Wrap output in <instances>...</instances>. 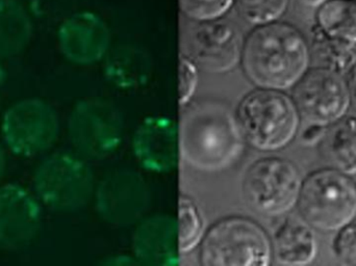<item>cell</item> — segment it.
I'll return each instance as SVG.
<instances>
[{
    "mask_svg": "<svg viewBox=\"0 0 356 266\" xmlns=\"http://www.w3.org/2000/svg\"><path fill=\"white\" fill-rule=\"evenodd\" d=\"M33 35L31 14L19 0H0V60L16 58Z\"/></svg>",
    "mask_w": 356,
    "mask_h": 266,
    "instance_id": "2e32d148",
    "label": "cell"
},
{
    "mask_svg": "<svg viewBox=\"0 0 356 266\" xmlns=\"http://www.w3.org/2000/svg\"><path fill=\"white\" fill-rule=\"evenodd\" d=\"M6 152H4L3 148L0 144V179L3 176L4 172H6Z\"/></svg>",
    "mask_w": 356,
    "mask_h": 266,
    "instance_id": "484cf974",
    "label": "cell"
},
{
    "mask_svg": "<svg viewBox=\"0 0 356 266\" xmlns=\"http://www.w3.org/2000/svg\"><path fill=\"white\" fill-rule=\"evenodd\" d=\"M311 54L319 66L326 67L346 75L356 62V45L328 37L313 24L311 29Z\"/></svg>",
    "mask_w": 356,
    "mask_h": 266,
    "instance_id": "ac0fdd59",
    "label": "cell"
},
{
    "mask_svg": "<svg viewBox=\"0 0 356 266\" xmlns=\"http://www.w3.org/2000/svg\"><path fill=\"white\" fill-rule=\"evenodd\" d=\"M311 47L300 29L276 22L254 27L243 47V70L259 89L291 90L311 67Z\"/></svg>",
    "mask_w": 356,
    "mask_h": 266,
    "instance_id": "6da1fadb",
    "label": "cell"
},
{
    "mask_svg": "<svg viewBox=\"0 0 356 266\" xmlns=\"http://www.w3.org/2000/svg\"><path fill=\"white\" fill-rule=\"evenodd\" d=\"M236 120L245 142L259 152L284 150L294 142L301 124L291 96L259 88L243 98Z\"/></svg>",
    "mask_w": 356,
    "mask_h": 266,
    "instance_id": "3957f363",
    "label": "cell"
},
{
    "mask_svg": "<svg viewBox=\"0 0 356 266\" xmlns=\"http://www.w3.org/2000/svg\"><path fill=\"white\" fill-rule=\"evenodd\" d=\"M234 0H179L180 12L195 22H207L223 18Z\"/></svg>",
    "mask_w": 356,
    "mask_h": 266,
    "instance_id": "44dd1931",
    "label": "cell"
},
{
    "mask_svg": "<svg viewBox=\"0 0 356 266\" xmlns=\"http://www.w3.org/2000/svg\"><path fill=\"white\" fill-rule=\"evenodd\" d=\"M290 0H234L241 18L252 25L269 24L280 21L288 8Z\"/></svg>",
    "mask_w": 356,
    "mask_h": 266,
    "instance_id": "ffe728a7",
    "label": "cell"
},
{
    "mask_svg": "<svg viewBox=\"0 0 356 266\" xmlns=\"http://www.w3.org/2000/svg\"><path fill=\"white\" fill-rule=\"evenodd\" d=\"M63 56L77 65H90L102 58L108 46V29L92 13H77L67 18L58 31Z\"/></svg>",
    "mask_w": 356,
    "mask_h": 266,
    "instance_id": "7c38bea8",
    "label": "cell"
},
{
    "mask_svg": "<svg viewBox=\"0 0 356 266\" xmlns=\"http://www.w3.org/2000/svg\"><path fill=\"white\" fill-rule=\"evenodd\" d=\"M198 83V67L188 56L181 54L179 60V102L182 108L192 102Z\"/></svg>",
    "mask_w": 356,
    "mask_h": 266,
    "instance_id": "603a6c76",
    "label": "cell"
},
{
    "mask_svg": "<svg viewBox=\"0 0 356 266\" xmlns=\"http://www.w3.org/2000/svg\"><path fill=\"white\" fill-rule=\"evenodd\" d=\"M347 87H348L349 95H350L351 106L356 110V62L349 69L345 75Z\"/></svg>",
    "mask_w": 356,
    "mask_h": 266,
    "instance_id": "d4e9b609",
    "label": "cell"
},
{
    "mask_svg": "<svg viewBox=\"0 0 356 266\" xmlns=\"http://www.w3.org/2000/svg\"><path fill=\"white\" fill-rule=\"evenodd\" d=\"M1 133L14 154L35 156L54 146L60 133V121L54 108L45 100L25 98L6 110Z\"/></svg>",
    "mask_w": 356,
    "mask_h": 266,
    "instance_id": "ba28073f",
    "label": "cell"
},
{
    "mask_svg": "<svg viewBox=\"0 0 356 266\" xmlns=\"http://www.w3.org/2000/svg\"><path fill=\"white\" fill-rule=\"evenodd\" d=\"M178 249L181 254H188L202 242L204 219L196 203L188 197H180Z\"/></svg>",
    "mask_w": 356,
    "mask_h": 266,
    "instance_id": "d6986e66",
    "label": "cell"
},
{
    "mask_svg": "<svg viewBox=\"0 0 356 266\" xmlns=\"http://www.w3.org/2000/svg\"><path fill=\"white\" fill-rule=\"evenodd\" d=\"M272 259L271 238L247 217L217 222L201 242L200 260L204 266H268Z\"/></svg>",
    "mask_w": 356,
    "mask_h": 266,
    "instance_id": "5b68a950",
    "label": "cell"
},
{
    "mask_svg": "<svg viewBox=\"0 0 356 266\" xmlns=\"http://www.w3.org/2000/svg\"><path fill=\"white\" fill-rule=\"evenodd\" d=\"M42 210L37 199L17 184L0 185V250L17 251L39 233Z\"/></svg>",
    "mask_w": 356,
    "mask_h": 266,
    "instance_id": "8fae6325",
    "label": "cell"
},
{
    "mask_svg": "<svg viewBox=\"0 0 356 266\" xmlns=\"http://www.w3.org/2000/svg\"><path fill=\"white\" fill-rule=\"evenodd\" d=\"M296 207L315 231L337 233L356 219V183L332 167L316 169L303 179Z\"/></svg>",
    "mask_w": 356,
    "mask_h": 266,
    "instance_id": "277c9868",
    "label": "cell"
},
{
    "mask_svg": "<svg viewBox=\"0 0 356 266\" xmlns=\"http://www.w3.org/2000/svg\"><path fill=\"white\" fill-rule=\"evenodd\" d=\"M244 42L238 27L227 19L197 22L188 35V58L207 74H226L242 62Z\"/></svg>",
    "mask_w": 356,
    "mask_h": 266,
    "instance_id": "30bf717a",
    "label": "cell"
},
{
    "mask_svg": "<svg viewBox=\"0 0 356 266\" xmlns=\"http://www.w3.org/2000/svg\"><path fill=\"white\" fill-rule=\"evenodd\" d=\"M303 178L297 165L282 157L253 163L243 179L245 202L265 217H286L296 208Z\"/></svg>",
    "mask_w": 356,
    "mask_h": 266,
    "instance_id": "8992f818",
    "label": "cell"
},
{
    "mask_svg": "<svg viewBox=\"0 0 356 266\" xmlns=\"http://www.w3.org/2000/svg\"><path fill=\"white\" fill-rule=\"evenodd\" d=\"M324 127L311 126L307 125V128L305 133L301 134V142H305L307 146L318 144L321 140L324 133Z\"/></svg>",
    "mask_w": 356,
    "mask_h": 266,
    "instance_id": "cb8c5ba5",
    "label": "cell"
},
{
    "mask_svg": "<svg viewBox=\"0 0 356 266\" xmlns=\"http://www.w3.org/2000/svg\"><path fill=\"white\" fill-rule=\"evenodd\" d=\"M332 249L341 265L356 266V219L337 232Z\"/></svg>",
    "mask_w": 356,
    "mask_h": 266,
    "instance_id": "7402d4cb",
    "label": "cell"
},
{
    "mask_svg": "<svg viewBox=\"0 0 356 266\" xmlns=\"http://www.w3.org/2000/svg\"><path fill=\"white\" fill-rule=\"evenodd\" d=\"M69 136L79 152L98 156L108 150V108L104 102L87 100L75 106L69 119Z\"/></svg>",
    "mask_w": 356,
    "mask_h": 266,
    "instance_id": "4fadbf2b",
    "label": "cell"
},
{
    "mask_svg": "<svg viewBox=\"0 0 356 266\" xmlns=\"http://www.w3.org/2000/svg\"><path fill=\"white\" fill-rule=\"evenodd\" d=\"M314 25L328 37L356 45V0H324Z\"/></svg>",
    "mask_w": 356,
    "mask_h": 266,
    "instance_id": "e0dca14e",
    "label": "cell"
},
{
    "mask_svg": "<svg viewBox=\"0 0 356 266\" xmlns=\"http://www.w3.org/2000/svg\"><path fill=\"white\" fill-rule=\"evenodd\" d=\"M318 144L326 167L350 177L356 176V116L346 115L325 127Z\"/></svg>",
    "mask_w": 356,
    "mask_h": 266,
    "instance_id": "9a60e30c",
    "label": "cell"
},
{
    "mask_svg": "<svg viewBox=\"0 0 356 266\" xmlns=\"http://www.w3.org/2000/svg\"><path fill=\"white\" fill-rule=\"evenodd\" d=\"M186 106L180 124V149L184 161L207 173L234 165L242 155L245 142L236 117L216 101H199Z\"/></svg>",
    "mask_w": 356,
    "mask_h": 266,
    "instance_id": "7a4b0ae2",
    "label": "cell"
},
{
    "mask_svg": "<svg viewBox=\"0 0 356 266\" xmlns=\"http://www.w3.org/2000/svg\"><path fill=\"white\" fill-rule=\"evenodd\" d=\"M38 199L56 211L81 208L89 200L92 177L83 161L69 154H54L40 163L33 175Z\"/></svg>",
    "mask_w": 356,
    "mask_h": 266,
    "instance_id": "9c48e42d",
    "label": "cell"
},
{
    "mask_svg": "<svg viewBox=\"0 0 356 266\" xmlns=\"http://www.w3.org/2000/svg\"><path fill=\"white\" fill-rule=\"evenodd\" d=\"M291 90L301 121L307 125L325 128L348 115L351 101L346 78L337 71L309 67Z\"/></svg>",
    "mask_w": 356,
    "mask_h": 266,
    "instance_id": "52a82bcc",
    "label": "cell"
},
{
    "mask_svg": "<svg viewBox=\"0 0 356 266\" xmlns=\"http://www.w3.org/2000/svg\"><path fill=\"white\" fill-rule=\"evenodd\" d=\"M295 1L303 6L316 8L318 6H319V4H321L324 0H295Z\"/></svg>",
    "mask_w": 356,
    "mask_h": 266,
    "instance_id": "4316f807",
    "label": "cell"
},
{
    "mask_svg": "<svg viewBox=\"0 0 356 266\" xmlns=\"http://www.w3.org/2000/svg\"><path fill=\"white\" fill-rule=\"evenodd\" d=\"M271 242L273 259L278 265L305 266L317 258L319 247L315 230L301 217L284 219Z\"/></svg>",
    "mask_w": 356,
    "mask_h": 266,
    "instance_id": "5bb4252c",
    "label": "cell"
}]
</instances>
